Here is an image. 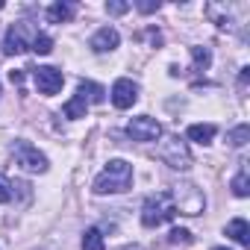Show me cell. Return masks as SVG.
<instances>
[{
    "mask_svg": "<svg viewBox=\"0 0 250 250\" xmlns=\"http://www.w3.org/2000/svg\"><path fill=\"white\" fill-rule=\"evenodd\" d=\"M133 186V165L124 159H112L94 180V194H121Z\"/></svg>",
    "mask_w": 250,
    "mask_h": 250,
    "instance_id": "6da1fadb",
    "label": "cell"
},
{
    "mask_svg": "<svg viewBox=\"0 0 250 250\" xmlns=\"http://www.w3.org/2000/svg\"><path fill=\"white\" fill-rule=\"evenodd\" d=\"M174 215H177V209H174V200H171L168 191L150 194V197L145 200V206H142V224H145V227H159V224L171 221Z\"/></svg>",
    "mask_w": 250,
    "mask_h": 250,
    "instance_id": "7a4b0ae2",
    "label": "cell"
},
{
    "mask_svg": "<svg viewBox=\"0 0 250 250\" xmlns=\"http://www.w3.org/2000/svg\"><path fill=\"white\" fill-rule=\"evenodd\" d=\"M168 194H171V200H174V209L183 212V215H200V212L206 209L203 191H200L197 186H191V183H180V186H174V191H168Z\"/></svg>",
    "mask_w": 250,
    "mask_h": 250,
    "instance_id": "3957f363",
    "label": "cell"
},
{
    "mask_svg": "<svg viewBox=\"0 0 250 250\" xmlns=\"http://www.w3.org/2000/svg\"><path fill=\"white\" fill-rule=\"evenodd\" d=\"M159 159L174 171H188L191 168V150L180 136H171L159 145Z\"/></svg>",
    "mask_w": 250,
    "mask_h": 250,
    "instance_id": "277c9868",
    "label": "cell"
},
{
    "mask_svg": "<svg viewBox=\"0 0 250 250\" xmlns=\"http://www.w3.org/2000/svg\"><path fill=\"white\" fill-rule=\"evenodd\" d=\"M12 159L27 174H44L47 171V156L39 147H33L30 142H15L12 145Z\"/></svg>",
    "mask_w": 250,
    "mask_h": 250,
    "instance_id": "5b68a950",
    "label": "cell"
},
{
    "mask_svg": "<svg viewBox=\"0 0 250 250\" xmlns=\"http://www.w3.org/2000/svg\"><path fill=\"white\" fill-rule=\"evenodd\" d=\"M127 133L133 136V142H156V139H162V124L150 115H139L130 121Z\"/></svg>",
    "mask_w": 250,
    "mask_h": 250,
    "instance_id": "8992f818",
    "label": "cell"
},
{
    "mask_svg": "<svg viewBox=\"0 0 250 250\" xmlns=\"http://www.w3.org/2000/svg\"><path fill=\"white\" fill-rule=\"evenodd\" d=\"M33 77H36V88H39L44 97H53V94L62 88V83H65L62 71L53 68V65H42V68H36Z\"/></svg>",
    "mask_w": 250,
    "mask_h": 250,
    "instance_id": "52a82bcc",
    "label": "cell"
},
{
    "mask_svg": "<svg viewBox=\"0 0 250 250\" xmlns=\"http://www.w3.org/2000/svg\"><path fill=\"white\" fill-rule=\"evenodd\" d=\"M136 100H139V85L133 80H127V77L115 80V85H112V103H115V109H130Z\"/></svg>",
    "mask_w": 250,
    "mask_h": 250,
    "instance_id": "ba28073f",
    "label": "cell"
},
{
    "mask_svg": "<svg viewBox=\"0 0 250 250\" xmlns=\"http://www.w3.org/2000/svg\"><path fill=\"white\" fill-rule=\"evenodd\" d=\"M118 44H121V36H118L115 27H103V30H97V33L91 36V42H88V47H91L94 53H112Z\"/></svg>",
    "mask_w": 250,
    "mask_h": 250,
    "instance_id": "9c48e42d",
    "label": "cell"
},
{
    "mask_svg": "<svg viewBox=\"0 0 250 250\" xmlns=\"http://www.w3.org/2000/svg\"><path fill=\"white\" fill-rule=\"evenodd\" d=\"M3 47H6L9 56H18V53L30 50V42H27V30H24V24H12V27L6 30V42H3Z\"/></svg>",
    "mask_w": 250,
    "mask_h": 250,
    "instance_id": "30bf717a",
    "label": "cell"
},
{
    "mask_svg": "<svg viewBox=\"0 0 250 250\" xmlns=\"http://www.w3.org/2000/svg\"><path fill=\"white\" fill-rule=\"evenodd\" d=\"M206 12H209V18L221 27V30H235V6H227V3H209L206 6Z\"/></svg>",
    "mask_w": 250,
    "mask_h": 250,
    "instance_id": "8fae6325",
    "label": "cell"
},
{
    "mask_svg": "<svg viewBox=\"0 0 250 250\" xmlns=\"http://www.w3.org/2000/svg\"><path fill=\"white\" fill-rule=\"evenodd\" d=\"M215 133H218L215 124H191L186 136H188L191 142H197V145H209V142L215 139Z\"/></svg>",
    "mask_w": 250,
    "mask_h": 250,
    "instance_id": "7c38bea8",
    "label": "cell"
},
{
    "mask_svg": "<svg viewBox=\"0 0 250 250\" xmlns=\"http://www.w3.org/2000/svg\"><path fill=\"white\" fill-rule=\"evenodd\" d=\"M74 12H77L74 3H53L47 9V18H50V24H68L74 18Z\"/></svg>",
    "mask_w": 250,
    "mask_h": 250,
    "instance_id": "4fadbf2b",
    "label": "cell"
},
{
    "mask_svg": "<svg viewBox=\"0 0 250 250\" xmlns=\"http://www.w3.org/2000/svg\"><path fill=\"white\" fill-rule=\"evenodd\" d=\"M77 91L88 100V106L91 103H103L106 100V91H103V85H97V83H88V80H83L80 85H77Z\"/></svg>",
    "mask_w": 250,
    "mask_h": 250,
    "instance_id": "5bb4252c",
    "label": "cell"
},
{
    "mask_svg": "<svg viewBox=\"0 0 250 250\" xmlns=\"http://www.w3.org/2000/svg\"><path fill=\"white\" fill-rule=\"evenodd\" d=\"M85 109H88V100H85V97L77 91V94H74V97L65 103V109H62V112H65V118L77 121V118H85Z\"/></svg>",
    "mask_w": 250,
    "mask_h": 250,
    "instance_id": "9a60e30c",
    "label": "cell"
},
{
    "mask_svg": "<svg viewBox=\"0 0 250 250\" xmlns=\"http://www.w3.org/2000/svg\"><path fill=\"white\" fill-rule=\"evenodd\" d=\"M227 235H229L232 241H238V244H247V241H250V227H247V221H244V218L229 221V224H227Z\"/></svg>",
    "mask_w": 250,
    "mask_h": 250,
    "instance_id": "2e32d148",
    "label": "cell"
},
{
    "mask_svg": "<svg viewBox=\"0 0 250 250\" xmlns=\"http://www.w3.org/2000/svg\"><path fill=\"white\" fill-rule=\"evenodd\" d=\"M83 250H106V241H103V235H100L97 227L85 229V235H83Z\"/></svg>",
    "mask_w": 250,
    "mask_h": 250,
    "instance_id": "e0dca14e",
    "label": "cell"
},
{
    "mask_svg": "<svg viewBox=\"0 0 250 250\" xmlns=\"http://www.w3.org/2000/svg\"><path fill=\"white\" fill-rule=\"evenodd\" d=\"M30 50H33V53H39V56H47V53L53 50V39H50L47 33H39V36H33Z\"/></svg>",
    "mask_w": 250,
    "mask_h": 250,
    "instance_id": "ac0fdd59",
    "label": "cell"
},
{
    "mask_svg": "<svg viewBox=\"0 0 250 250\" xmlns=\"http://www.w3.org/2000/svg\"><path fill=\"white\" fill-rule=\"evenodd\" d=\"M232 194H235V197H247V194H250V180H247V171H244V168L232 177Z\"/></svg>",
    "mask_w": 250,
    "mask_h": 250,
    "instance_id": "d6986e66",
    "label": "cell"
},
{
    "mask_svg": "<svg viewBox=\"0 0 250 250\" xmlns=\"http://www.w3.org/2000/svg\"><path fill=\"white\" fill-rule=\"evenodd\" d=\"M247 139H250V127L247 124H241V127H235L229 136H227V142L232 145V147H244L247 145Z\"/></svg>",
    "mask_w": 250,
    "mask_h": 250,
    "instance_id": "ffe728a7",
    "label": "cell"
},
{
    "mask_svg": "<svg viewBox=\"0 0 250 250\" xmlns=\"http://www.w3.org/2000/svg\"><path fill=\"white\" fill-rule=\"evenodd\" d=\"M191 59H194V68H197V71H206L209 62H212V56H209L206 47H191Z\"/></svg>",
    "mask_w": 250,
    "mask_h": 250,
    "instance_id": "44dd1931",
    "label": "cell"
},
{
    "mask_svg": "<svg viewBox=\"0 0 250 250\" xmlns=\"http://www.w3.org/2000/svg\"><path fill=\"white\" fill-rule=\"evenodd\" d=\"M12 194H15V186L9 183V177L0 174V203H9V200H12Z\"/></svg>",
    "mask_w": 250,
    "mask_h": 250,
    "instance_id": "7402d4cb",
    "label": "cell"
},
{
    "mask_svg": "<svg viewBox=\"0 0 250 250\" xmlns=\"http://www.w3.org/2000/svg\"><path fill=\"white\" fill-rule=\"evenodd\" d=\"M171 241H174V244H191V232L177 227V229H171Z\"/></svg>",
    "mask_w": 250,
    "mask_h": 250,
    "instance_id": "603a6c76",
    "label": "cell"
},
{
    "mask_svg": "<svg viewBox=\"0 0 250 250\" xmlns=\"http://www.w3.org/2000/svg\"><path fill=\"white\" fill-rule=\"evenodd\" d=\"M127 9H130V3H106V12L109 15H124Z\"/></svg>",
    "mask_w": 250,
    "mask_h": 250,
    "instance_id": "cb8c5ba5",
    "label": "cell"
},
{
    "mask_svg": "<svg viewBox=\"0 0 250 250\" xmlns=\"http://www.w3.org/2000/svg\"><path fill=\"white\" fill-rule=\"evenodd\" d=\"M136 6H139V12L147 15V12H156L159 9V0H156V3H153V0H145V3H136Z\"/></svg>",
    "mask_w": 250,
    "mask_h": 250,
    "instance_id": "d4e9b609",
    "label": "cell"
},
{
    "mask_svg": "<svg viewBox=\"0 0 250 250\" xmlns=\"http://www.w3.org/2000/svg\"><path fill=\"white\" fill-rule=\"evenodd\" d=\"M9 80H12V85H21L24 83V71H9Z\"/></svg>",
    "mask_w": 250,
    "mask_h": 250,
    "instance_id": "484cf974",
    "label": "cell"
},
{
    "mask_svg": "<svg viewBox=\"0 0 250 250\" xmlns=\"http://www.w3.org/2000/svg\"><path fill=\"white\" fill-rule=\"evenodd\" d=\"M124 250H139V247H124Z\"/></svg>",
    "mask_w": 250,
    "mask_h": 250,
    "instance_id": "4316f807",
    "label": "cell"
},
{
    "mask_svg": "<svg viewBox=\"0 0 250 250\" xmlns=\"http://www.w3.org/2000/svg\"><path fill=\"white\" fill-rule=\"evenodd\" d=\"M215 250H227V247H215Z\"/></svg>",
    "mask_w": 250,
    "mask_h": 250,
    "instance_id": "83f0119b",
    "label": "cell"
},
{
    "mask_svg": "<svg viewBox=\"0 0 250 250\" xmlns=\"http://www.w3.org/2000/svg\"><path fill=\"white\" fill-rule=\"evenodd\" d=\"M0 9H3V3H0Z\"/></svg>",
    "mask_w": 250,
    "mask_h": 250,
    "instance_id": "f1b7e54d",
    "label": "cell"
}]
</instances>
